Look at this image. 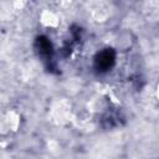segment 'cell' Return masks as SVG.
<instances>
[{
	"label": "cell",
	"mask_w": 159,
	"mask_h": 159,
	"mask_svg": "<svg viewBox=\"0 0 159 159\" xmlns=\"http://www.w3.org/2000/svg\"><path fill=\"white\" fill-rule=\"evenodd\" d=\"M113 62H114V52L112 50L102 51L96 58V66L101 71H106V70L111 68Z\"/></svg>",
	"instance_id": "1"
}]
</instances>
